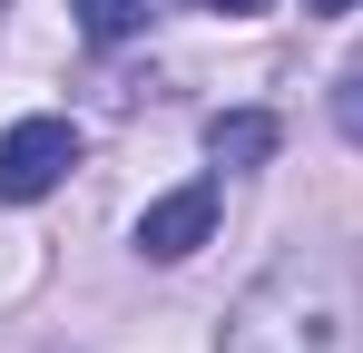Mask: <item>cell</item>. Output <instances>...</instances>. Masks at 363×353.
I'll return each instance as SVG.
<instances>
[{"label":"cell","instance_id":"1","mask_svg":"<svg viewBox=\"0 0 363 353\" xmlns=\"http://www.w3.org/2000/svg\"><path fill=\"white\" fill-rule=\"evenodd\" d=\"M216 353H363V265L344 245H285L236 294Z\"/></svg>","mask_w":363,"mask_h":353},{"label":"cell","instance_id":"2","mask_svg":"<svg viewBox=\"0 0 363 353\" xmlns=\"http://www.w3.org/2000/svg\"><path fill=\"white\" fill-rule=\"evenodd\" d=\"M69 167H79V128L69 118H20L0 138V206H40Z\"/></svg>","mask_w":363,"mask_h":353},{"label":"cell","instance_id":"3","mask_svg":"<svg viewBox=\"0 0 363 353\" xmlns=\"http://www.w3.org/2000/svg\"><path fill=\"white\" fill-rule=\"evenodd\" d=\"M206 235H216V176H186V186H167V196L138 216V255H147V265H186Z\"/></svg>","mask_w":363,"mask_h":353},{"label":"cell","instance_id":"4","mask_svg":"<svg viewBox=\"0 0 363 353\" xmlns=\"http://www.w3.org/2000/svg\"><path fill=\"white\" fill-rule=\"evenodd\" d=\"M275 147H285V128L265 108H216L206 118V157H216V167H265Z\"/></svg>","mask_w":363,"mask_h":353},{"label":"cell","instance_id":"5","mask_svg":"<svg viewBox=\"0 0 363 353\" xmlns=\"http://www.w3.org/2000/svg\"><path fill=\"white\" fill-rule=\"evenodd\" d=\"M147 20H157V0H79V40H89V50H118Z\"/></svg>","mask_w":363,"mask_h":353},{"label":"cell","instance_id":"6","mask_svg":"<svg viewBox=\"0 0 363 353\" xmlns=\"http://www.w3.org/2000/svg\"><path fill=\"white\" fill-rule=\"evenodd\" d=\"M334 128L363 147V69H344V79H334Z\"/></svg>","mask_w":363,"mask_h":353},{"label":"cell","instance_id":"7","mask_svg":"<svg viewBox=\"0 0 363 353\" xmlns=\"http://www.w3.org/2000/svg\"><path fill=\"white\" fill-rule=\"evenodd\" d=\"M206 10H226V20H255V10H265V0H206Z\"/></svg>","mask_w":363,"mask_h":353},{"label":"cell","instance_id":"8","mask_svg":"<svg viewBox=\"0 0 363 353\" xmlns=\"http://www.w3.org/2000/svg\"><path fill=\"white\" fill-rule=\"evenodd\" d=\"M314 10H324V20H344V10H354V0H314Z\"/></svg>","mask_w":363,"mask_h":353}]
</instances>
